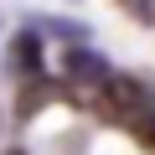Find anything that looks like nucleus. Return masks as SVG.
<instances>
[{
    "label": "nucleus",
    "mask_w": 155,
    "mask_h": 155,
    "mask_svg": "<svg viewBox=\"0 0 155 155\" xmlns=\"http://www.w3.org/2000/svg\"><path fill=\"white\" fill-rule=\"evenodd\" d=\"M36 57H41L36 36H26V31H21V36L11 41V62H16V72H21V78H36Z\"/></svg>",
    "instance_id": "obj_3"
},
{
    "label": "nucleus",
    "mask_w": 155,
    "mask_h": 155,
    "mask_svg": "<svg viewBox=\"0 0 155 155\" xmlns=\"http://www.w3.org/2000/svg\"><path fill=\"white\" fill-rule=\"evenodd\" d=\"M57 98H62L57 83H47V78H26V83H21V98H16V114L31 119V114H41L47 104H57Z\"/></svg>",
    "instance_id": "obj_2"
},
{
    "label": "nucleus",
    "mask_w": 155,
    "mask_h": 155,
    "mask_svg": "<svg viewBox=\"0 0 155 155\" xmlns=\"http://www.w3.org/2000/svg\"><path fill=\"white\" fill-rule=\"evenodd\" d=\"M11 155H21V150H11Z\"/></svg>",
    "instance_id": "obj_5"
},
{
    "label": "nucleus",
    "mask_w": 155,
    "mask_h": 155,
    "mask_svg": "<svg viewBox=\"0 0 155 155\" xmlns=\"http://www.w3.org/2000/svg\"><path fill=\"white\" fill-rule=\"evenodd\" d=\"M124 5H129L134 16H145V21H150V11H155V0H124Z\"/></svg>",
    "instance_id": "obj_4"
},
{
    "label": "nucleus",
    "mask_w": 155,
    "mask_h": 155,
    "mask_svg": "<svg viewBox=\"0 0 155 155\" xmlns=\"http://www.w3.org/2000/svg\"><path fill=\"white\" fill-rule=\"evenodd\" d=\"M93 109H98L104 119L124 124L129 134H140V129L155 119V104H150V93L134 83V78H119V72H109V83L93 93Z\"/></svg>",
    "instance_id": "obj_1"
}]
</instances>
